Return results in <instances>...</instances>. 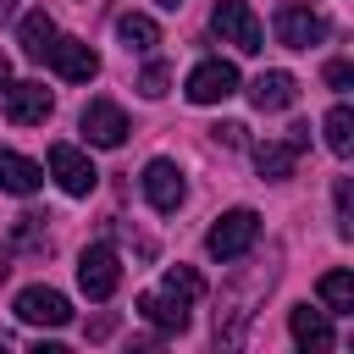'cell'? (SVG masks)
<instances>
[{
	"instance_id": "6da1fadb",
	"label": "cell",
	"mask_w": 354,
	"mask_h": 354,
	"mask_svg": "<svg viewBox=\"0 0 354 354\" xmlns=\"http://www.w3.org/2000/svg\"><path fill=\"white\" fill-rule=\"evenodd\" d=\"M254 238H260V216H254L249 205H238V210H227V216L205 232V249H210V260H238V254L254 249Z\"/></svg>"
},
{
	"instance_id": "7a4b0ae2",
	"label": "cell",
	"mask_w": 354,
	"mask_h": 354,
	"mask_svg": "<svg viewBox=\"0 0 354 354\" xmlns=\"http://www.w3.org/2000/svg\"><path fill=\"white\" fill-rule=\"evenodd\" d=\"M210 28L221 33V44H232V50H243V55H260V50H266V28H260V17H254L243 0H216Z\"/></svg>"
},
{
	"instance_id": "3957f363",
	"label": "cell",
	"mask_w": 354,
	"mask_h": 354,
	"mask_svg": "<svg viewBox=\"0 0 354 354\" xmlns=\"http://www.w3.org/2000/svg\"><path fill=\"white\" fill-rule=\"evenodd\" d=\"M116 282H122V260H116V249H111V243H88V249L77 254V288H83L88 299H111Z\"/></svg>"
},
{
	"instance_id": "277c9868",
	"label": "cell",
	"mask_w": 354,
	"mask_h": 354,
	"mask_svg": "<svg viewBox=\"0 0 354 354\" xmlns=\"http://www.w3.org/2000/svg\"><path fill=\"white\" fill-rule=\"evenodd\" d=\"M321 39H326V17H315V11L299 6V0H282V6H277V44L310 50V44H321Z\"/></svg>"
},
{
	"instance_id": "5b68a950",
	"label": "cell",
	"mask_w": 354,
	"mask_h": 354,
	"mask_svg": "<svg viewBox=\"0 0 354 354\" xmlns=\"http://www.w3.org/2000/svg\"><path fill=\"white\" fill-rule=\"evenodd\" d=\"M50 177L72 194V199H83V194H94V183H100V171H94V160L77 149V144H50Z\"/></svg>"
},
{
	"instance_id": "8992f818",
	"label": "cell",
	"mask_w": 354,
	"mask_h": 354,
	"mask_svg": "<svg viewBox=\"0 0 354 354\" xmlns=\"http://www.w3.org/2000/svg\"><path fill=\"white\" fill-rule=\"evenodd\" d=\"M238 94V66L232 61H199L188 72V100L194 105H221Z\"/></svg>"
},
{
	"instance_id": "52a82bcc",
	"label": "cell",
	"mask_w": 354,
	"mask_h": 354,
	"mask_svg": "<svg viewBox=\"0 0 354 354\" xmlns=\"http://www.w3.org/2000/svg\"><path fill=\"white\" fill-rule=\"evenodd\" d=\"M50 111H55V94L44 83H11L6 88V122L11 127H39Z\"/></svg>"
},
{
	"instance_id": "ba28073f",
	"label": "cell",
	"mask_w": 354,
	"mask_h": 354,
	"mask_svg": "<svg viewBox=\"0 0 354 354\" xmlns=\"http://www.w3.org/2000/svg\"><path fill=\"white\" fill-rule=\"evenodd\" d=\"M77 122H83V138H88V144H100V149L127 144V116H122V105H111V100H88Z\"/></svg>"
},
{
	"instance_id": "9c48e42d",
	"label": "cell",
	"mask_w": 354,
	"mask_h": 354,
	"mask_svg": "<svg viewBox=\"0 0 354 354\" xmlns=\"http://www.w3.org/2000/svg\"><path fill=\"white\" fill-rule=\"evenodd\" d=\"M17 321H28V326H66L72 321V304L55 288H22L17 293Z\"/></svg>"
},
{
	"instance_id": "30bf717a",
	"label": "cell",
	"mask_w": 354,
	"mask_h": 354,
	"mask_svg": "<svg viewBox=\"0 0 354 354\" xmlns=\"http://www.w3.org/2000/svg\"><path fill=\"white\" fill-rule=\"evenodd\" d=\"M44 61H50L66 83H88V77L100 72V55H94L83 39H61V33H55V44H50V55H44Z\"/></svg>"
},
{
	"instance_id": "8fae6325",
	"label": "cell",
	"mask_w": 354,
	"mask_h": 354,
	"mask_svg": "<svg viewBox=\"0 0 354 354\" xmlns=\"http://www.w3.org/2000/svg\"><path fill=\"white\" fill-rule=\"evenodd\" d=\"M144 194H149V205L155 210H177L183 205V171H177V160H149L144 166Z\"/></svg>"
},
{
	"instance_id": "7c38bea8",
	"label": "cell",
	"mask_w": 354,
	"mask_h": 354,
	"mask_svg": "<svg viewBox=\"0 0 354 354\" xmlns=\"http://www.w3.org/2000/svg\"><path fill=\"white\" fill-rule=\"evenodd\" d=\"M249 100H254V111H288L299 100V77L293 72H260L249 83Z\"/></svg>"
},
{
	"instance_id": "4fadbf2b",
	"label": "cell",
	"mask_w": 354,
	"mask_h": 354,
	"mask_svg": "<svg viewBox=\"0 0 354 354\" xmlns=\"http://www.w3.org/2000/svg\"><path fill=\"white\" fill-rule=\"evenodd\" d=\"M138 315L149 321V326H160V332H188V304L177 299V293H138Z\"/></svg>"
},
{
	"instance_id": "5bb4252c",
	"label": "cell",
	"mask_w": 354,
	"mask_h": 354,
	"mask_svg": "<svg viewBox=\"0 0 354 354\" xmlns=\"http://www.w3.org/2000/svg\"><path fill=\"white\" fill-rule=\"evenodd\" d=\"M288 332H293V343L299 348H315V354H326L337 337H332V321H326V310H310V304H299L293 315H288Z\"/></svg>"
},
{
	"instance_id": "9a60e30c",
	"label": "cell",
	"mask_w": 354,
	"mask_h": 354,
	"mask_svg": "<svg viewBox=\"0 0 354 354\" xmlns=\"http://www.w3.org/2000/svg\"><path fill=\"white\" fill-rule=\"evenodd\" d=\"M249 155H254V171H260V177H271V183H288V177H293V166H299V149H293L288 138H260Z\"/></svg>"
},
{
	"instance_id": "2e32d148",
	"label": "cell",
	"mask_w": 354,
	"mask_h": 354,
	"mask_svg": "<svg viewBox=\"0 0 354 354\" xmlns=\"http://www.w3.org/2000/svg\"><path fill=\"white\" fill-rule=\"evenodd\" d=\"M39 183H44V166H39V160L0 149V188H6V194H39Z\"/></svg>"
},
{
	"instance_id": "e0dca14e",
	"label": "cell",
	"mask_w": 354,
	"mask_h": 354,
	"mask_svg": "<svg viewBox=\"0 0 354 354\" xmlns=\"http://www.w3.org/2000/svg\"><path fill=\"white\" fill-rule=\"evenodd\" d=\"M17 44H22V55H28V61H44V55H50V44H55V22H50L44 11H28V17H22V28H17Z\"/></svg>"
},
{
	"instance_id": "ac0fdd59",
	"label": "cell",
	"mask_w": 354,
	"mask_h": 354,
	"mask_svg": "<svg viewBox=\"0 0 354 354\" xmlns=\"http://www.w3.org/2000/svg\"><path fill=\"white\" fill-rule=\"evenodd\" d=\"M116 39H122L133 55H149V50L160 44V28H155L144 11H122V17H116Z\"/></svg>"
},
{
	"instance_id": "d6986e66",
	"label": "cell",
	"mask_w": 354,
	"mask_h": 354,
	"mask_svg": "<svg viewBox=\"0 0 354 354\" xmlns=\"http://www.w3.org/2000/svg\"><path fill=\"white\" fill-rule=\"evenodd\" d=\"M321 304H326V315H354V277L348 271H326L321 277Z\"/></svg>"
},
{
	"instance_id": "ffe728a7",
	"label": "cell",
	"mask_w": 354,
	"mask_h": 354,
	"mask_svg": "<svg viewBox=\"0 0 354 354\" xmlns=\"http://www.w3.org/2000/svg\"><path fill=\"white\" fill-rule=\"evenodd\" d=\"M321 133H326V149H332V155H348V149H354V111H348V105H332V116H326Z\"/></svg>"
},
{
	"instance_id": "44dd1931",
	"label": "cell",
	"mask_w": 354,
	"mask_h": 354,
	"mask_svg": "<svg viewBox=\"0 0 354 354\" xmlns=\"http://www.w3.org/2000/svg\"><path fill=\"white\" fill-rule=\"evenodd\" d=\"M166 293H177L183 304H194V299L205 293V282H199V271H194V266H171V271H166Z\"/></svg>"
},
{
	"instance_id": "7402d4cb",
	"label": "cell",
	"mask_w": 354,
	"mask_h": 354,
	"mask_svg": "<svg viewBox=\"0 0 354 354\" xmlns=\"http://www.w3.org/2000/svg\"><path fill=\"white\" fill-rule=\"evenodd\" d=\"M166 83H171V66H166V61H149V66H144V77H138V94H144V100H160V94H166Z\"/></svg>"
},
{
	"instance_id": "603a6c76",
	"label": "cell",
	"mask_w": 354,
	"mask_h": 354,
	"mask_svg": "<svg viewBox=\"0 0 354 354\" xmlns=\"http://www.w3.org/2000/svg\"><path fill=\"white\" fill-rule=\"evenodd\" d=\"M11 238H17L22 249H44V216H17Z\"/></svg>"
},
{
	"instance_id": "cb8c5ba5",
	"label": "cell",
	"mask_w": 354,
	"mask_h": 354,
	"mask_svg": "<svg viewBox=\"0 0 354 354\" xmlns=\"http://www.w3.org/2000/svg\"><path fill=\"white\" fill-rule=\"evenodd\" d=\"M337 232H343V238L354 232V188H348V183H337Z\"/></svg>"
},
{
	"instance_id": "d4e9b609",
	"label": "cell",
	"mask_w": 354,
	"mask_h": 354,
	"mask_svg": "<svg viewBox=\"0 0 354 354\" xmlns=\"http://www.w3.org/2000/svg\"><path fill=\"white\" fill-rule=\"evenodd\" d=\"M326 83H332V88L343 94V88L354 83V66H348V61H326Z\"/></svg>"
},
{
	"instance_id": "484cf974",
	"label": "cell",
	"mask_w": 354,
	"mask_h": 354,
	"mask_svg": "<svg viewBox=\"0 0 354 354\" xmlns=\"http://www.w3.org/2000/svg\"><path fill=\"white\" fill-rule=\"evenodd\" d=\"M210 133H216V144H227V149L243 144V127H238V122H221V127H210Z\"/></svg>"
},
{
	"instance_id": "4316f807",
	"label": "cell",
	"mask_w": 354,
	"mask_h": 354,
	"mask_svg": "<svg viewBox=\"0 0 354 354\" xmlns=\"http://www.w3.org/2000/svg\"><path fill=\"white\" fill-rule=\"evenodd\" d=\"M116 332V315H100V321H88V343H100V337H111Z\"/></svg>"
},
{
	"instance_id": "83f0119b",
	"label": "cell",
	"mask_w": 354,
	"mask_h": 354,
	"mask_svg": "<svg viewBox=\"0 0 354 354\" xmlns=\"http://www.w3.org/2000/svg\"><path fill=\"white\" fill-rule=\"evenodd\" d=\"M6 88H11V61L0 55V94H6Z\"/></svg>"
},
{
	"instance_id": "f1b7e54d",
	"label": "cell",
	"mask_w": 354,
	"mask_h": 354,
	"mask_svg": "<svg viewBox=\"0 0 354 354\" xmlns=\"http://www.w3.org/2000/svg\"><path fill=\"white\" fill-rule=\"evenodd\" d=\"M6 277H11V254L0 249V282H6Z\"/></svg>"
},
{
	"instance_id": "f546056e",
	"label": "cell",
	"mask_w": 354,
	"mask_h": 354,
	"mask_svg": "<svg viewBox=\"0 0 354 354\" xmlns=\"http://www.w3.org/2000/svg\"><path fill=\"white\" fill-rule=\"evenodd\" d=\"M160 6H166V11H177V6H183V0H160Z\"/></svg>"
}]
</instances>
